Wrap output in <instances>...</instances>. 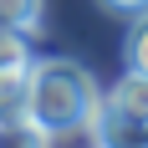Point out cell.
<instances>
[{"label": "cell", "instance_id": "obj_1", "mask_svg": "<svg viewBox=\"0 0 148 148\" xmlns=\"http://www.w3.org/2000/svg\"><path fill=\"white\" fill-rule=\"evenodd\" d=\"M97 82L72 56H46L26 66V112L46 128L51 143H97Z\"/></svg>", "mask_w": 148, "mask_h": 148}, {"label": "cell", "instance_id": "obj_2", "mask_svg": "<svg viewBox=\"0 0 148 148\" xmlns=\"http://www.w3.org/2000/svg\"><path fill=\"white\" fill-rule=\"evenodd\" d=\"M148 138V72L128 66L97 107V143H143Z\"/></svg>", "mask_w": 148, "mask_h": 148}, {"label": "cell", "instance_id": "obj_3", "mask_svg": "<svg viewBox=\"0 0 148 148\" xmlns=\"http://www.w3.org/2000/svg\"><path fill=\"white\" fill-rule=\"evenodd\" d=\"M0 26L31 36V31L41 26V0H0Z\"/></svg>", "mask_w": 148, "mask_h": 148}, {"label": "cell", "instance_id": "obj_4", "mask_svg": "<svg viewBox=\"0 0 148 148\" xmlns=\"http://www.w3.org/2000/svg\"><path fill=\"white\" fill-rule=\"evenodd\" d=\"M26 66H31L26 31H5L0 26V72H26Z\"/></svg>", "mask_w": 148, "mask_h": 148}, {"label": "cell", "instance_id": "obj_5", "mask_svg": "<svg viewBox=\"0 0 148 148\" xmlns=\"http://www.w3.org/2000/svg\"><path fill=\"white\" fill-rule=\"evenodd\" d=\"M128 66L148 72V15H138V26L128 31Z\"/></svg>", "mask_w": 148, "mask_h": 148}, {"label": "cell", "instance_id": "obj_6", "mask_svg": "<svg viewBox=\"0 0 148 148\" xmlns=\"http://www.w3.org/2000/svg\"><path fill=\"white\" fill-rule=\"evenodd\" d=\"M102 10L123 15V21H138V15H148V0H97Z\"/></svg>", "mask_w": 148, "mask_h": 148}]
</instances>
